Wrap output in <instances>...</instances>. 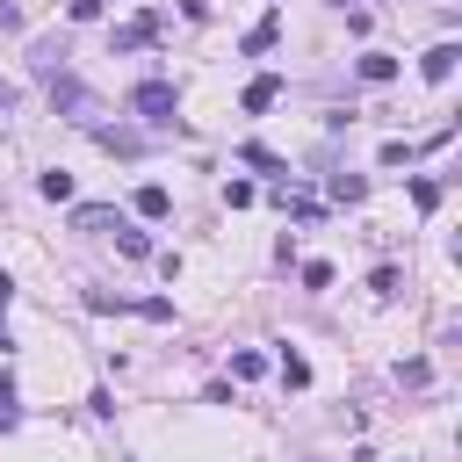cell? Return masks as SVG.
Listing matches in <instances>:
<instances>
[{"mask_svg": "<svg viewBox=\"0 0 462 462\" xmlns=\"http://www.w3.org/2000/svg\"><path fill=\"white\" fill-rule=\"evenodd\" d=\"M51 108H65L72 123H87V130H94V116H101V94H94L87 79H72V72H58V79H51Z\"/></svg>", "mask_w": 462, "mask_h": 462, "instance_id": "cell-1", "label": "cell"}, {"mask_svg": "<svg viewBox=\"0 0 462 462\" xmlns=\"http://www.w3.org/2000/svg\"><path fill=\"white\" fill-rule=\"evenodd\" d=\"M130 108H137L144 123H173V116H180V94H173L166 79H137V87H130Z\"/></svg>", "mask_w": 462, "mask_h": 462, "instance_id": "cell-2", "label": "cell"}, {"mask_svg": "<svg viewBox=\"0 0 462 462\" xmlns=\"http://www.w3.org/2000/svg\"><path fill=\"white\" fill-rule=\"evenodd\" d=\"M152 36H159V14H137V22H123V29H116V36H108V51H116V58H123V51H144V43H152Z\"/></svg>", "mask_w": 462, "mask_h": 462, "instance_id": "cell-3", "label": "cell"}, {"mask_svg": "<svg viewBox=\"0 0 462 462\" xmlns=\"http://www.w3.org/2000/svg\"><path fill=\"white\" fill-rule=\"evenodd\" d=\"M455 65H462V51H455V43H433V51L419 58V72H426L433 87H448V79H455Z\"/></svg>", "mask_w": 462, "mask_h": 462, "instance_id": "cell-4", "label": "cell"}, {"mask_svg": "<svg viewBox=\"0 0 462 462\" xmlns=\"http://www.w3.org/2000/svg\"><path fill=\"white\" fill-rule=\"evenodd\" d=\"M123 217H116V202H79L72 209V231H116Z\"/></svg>", "mask_w": 462, "mask_h": 462, "instance_id": "cell-5", "label": "cell"}, {"mask_svg": "<svg viewBox=\"0 0 462 462\" xmlns=\"http://www.w3.org/2000/svg\"><path fill=\"white\" fill-rule=\"evenodd\" d=\"M274 101H282V79H274V72H260V79L245 87V116H267Z\"/></svg>", "mask_w": 462, "mask_h": 462, "instance_id": "cell-6", "label": "cell"}, {"mask_svg": "<svg viewBox=\"0 0 462 462\" xmlns=\"http://www.w3.org/2000/svg\"><path fill=\"white\" fill-rule=\"evenodd\" d=\"M354 72H361L368 87H390V79H397V58H383V51H368V58H354Z\"/></svg>", "mask_w": 462, "mask_h": 462, "instance_id": "cell-7", "label": "cell"}, {"mask_svg": "<svg viewBox=\"0 0 462 462\" xmlns=\"http://www.w3.org/2000/svg\"><path fill=\"white\" fill-rule=\"evenodd\" d=\"M137 217H152V224H159V217H173V195H166L159 180H144V188H137Z\"/></svg>", "mask_w": 462, "mask_h": 462, "instance_id": "cell-8", "label": "cell"}, {"mask_svg": "<svg viewBox=\"0 0 462 462\" xmlns=\"http://www.w3.org/2000/svg\"><path fill=\"white\" fill-rule=\"evenodd\" d=\"M274 36H282V14H267V22H253V29H245V58H260V51H274Z\"/></svg>", "mask_w": 462, "mask_h": 462, "instance_id": "cell-9", "label": "cell"}, {"mask_svg": "<svg viewBox=\"0 0 462 462\" xmlns=\"http://www.w3.org/2000/svg\"><path fill=\"white\" fill-rule=\"evenodd\" d=\"M238 159H245V166H260V173H289V159H274L267 144H238Z\"/></svg>", "mask_w": 462, "mask_h": 462, "instance_id": "cell-10", "label": "cell"}, {"mask_svg": "<svg viewBox=\"0 0 462 462\" xmlns=\"http://www.w3.org/2000/svg\"><path fill=\"white\" fill-rule=\"evenodd\" d=\"M36 188H43L51 202H72V173H65V166H51V173H36Z\"/></svg>", "mask_w": 462, "mask_h": 462, "instance_id": "cell-11", "label": "cell"}, {"mask_svg": "<svg viewBox=\"0 0 462 462\" xmlns=\"http://www.w3.org/2000/svg\"><path fill=\"white\" fill-rule=\"evenodd\" d=\"M397 383H404V390H426V383H433V361H419V354L397 361Z\"/></svg>", "mask_w": 462, "mask_h": 462, "instance_id": "cell-12", "label": "cell"}, {"mask_svg": "<svg viewBox=\"0 0 462 462\" xmlns=\"http://www.w3.org/2000/svg\"><path fill=\"white\" fill-rule=\"evenodd\" d=\"M361 195H368L361 173H332V202H361Z\"/></svg>", "mask_w": 462, "mask_h": 462, "instance_id": "cell-13", "label": "cell"}, {"mask_svg": "<svg viewBox=\"0 0 462 462\" xmlns=\"http://www.w3.org/2000/svg\"><path fill=\"white\" fill-rule=\"evenodd\" d=\"M282 383H289V390H303V383H310V361H303V354H289V346H282Z\"/></svg>", "mask_w": 462, "mask_h": 462, "instance_id": "cell-14", "label": "cell"}, {"mask_svg": "<svg viewBox=\"0 0 462 462\" xmlns=\"http://www.w3.org/2000/svg\"><path fill=\"white\" fill-rule=\"evenodd\" d=\"M116 245H123L130 260H144V253H152V238H144V231H130V224H116Z\"/></svg>", "mask_w": 462, "mask_h": 462, "instance_id": "cell-15", "label": "cell"}, {"mask_svg": "<svg viewBox=\"0 0 462 462\" xmlns=\"http://www.w3.org/2000/svg\"><path fill=\"white\" fill-rule=\"evenodd\" d=\"M303 289H332V260H303Z\"/></svg>", "mask_w": 462, "mask_h": 462, "instance_id": "cell-16", "label": "cell"}, {"mask_svg": "<svg viewBox=\"0 0 462 462\" xmlns=\"http://www.w3.org/2000/svg\"><path fill=\"white\" fill-rule=\"evenodd\" d=\"M397 282H404V274H397V267H375V274H368V289H375V296H383V303H390V296H397Z\"/></svg>", "mask_w": 462, "mask_h": 462, "instance_id": "cell-17", "label": "cell"}, {"mask_svg": "<svg viewBox=\"0 0 462 462\" xmlns=\"http://www.w3.org/2000/svg\"><path fill=\"white\" fill-rule=\"evenodd\" d=\"M289 217L296 224H318V195H289Z\"/></svg>", "mask_w": 462, "mask_h": 462, "instance_id": "cell-18", "label": "cell"}, {"mask_svg": "<svg viewBox=\"0 0 462 462\" xmlns=\"http://www.w3.org/2000/svg\"><path fill=\"white\" fill-rule=\"evenodd\" d=\"M65 14H72V22H94V14H101V0H65Z\"/></svg>", "mask_w": 462, "mask_h": 462, "instance_id": "cell-19", "label": "cell"}, {"mask_svg": "<svg viewBox=\"0 0 462 462\" xmlns=\"http://www.w3.org/2000/svg\"><path fill=\"white\" fill-rule=\"evenodd\" d=\"M14 101H22V87H14V79H7V72H0V116H7V108H14Z\"/></svg>", "mask_w": 462, "mask_h": 462, "instance_id": "cell-20", "label": "cell"}, {"mask_svg": "<svg viewBox=\"0 0 462 462\" xmlns=\"http://www.w3.org/2000/svg\"><path fill=\"white\" fill-rule=\"evenodd\" d=\"M7 303H14V274L0 267V310H7Z\"/></svg>", "mask_w": 462, "mask_h": 462, "instance_id": "cell-21", "label": "cell"}, {"mask_svg": "<svg viewBox=\"0 0 462 462\" xmlns=\"http://www.w3.org/2000/svg\"><path fill=\"white\" fill-rule=\"evenodd\" d=\"M0 404H14V375L7 368H0Z\"/></svg>", "mask_w": 462, "mask_h": 462, "instance_id": "cell-22", "label": "cell"}, {"mask_svg": "<svg viewBox=\"0 0 462 462\" xmlns=\"http://www.w3.org/2000/svg\"><path fill=\"white\" fill-rule=\"evenodd\" d=\"M0 354H14V339H7V325H0Z\"/></svg>", "mask_w": 462, "mask_h": 462, "instance_id": "cell-23", "label": "cell"}, {"mask_svg": "<svg viewBox=\"0 0 462 462\" xmlns=\"http://www.w3.org/2000/svg\"><path fill=\"white\" fill-rule=\"evenodd\" d=\"M0 426H14V411H0Z\"/></svg>", "mask_w": 462, "mask_h": 462, "instance_id": "cell-24", "label": "cell"}]
</instances>
